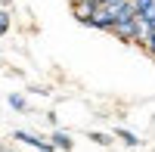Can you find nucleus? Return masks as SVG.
I'll list each match as a JSON object with an SVG mask.
<instances>
[{
    "mask_svg": "<svg viewBox=\"0 0 155 152\" xmlns=\"http://www.w3.org/2000/svg\"><path fill=\"white\" fill-rule=\"evenodd\" d=\"M96 6H99V0H78V3H71V16L81 22V25H90V22H93Z\"/></svg>",
    "mask_w": 155,
    "mask_h": 152,
    "instance_id": "obj_3",
    "label": "nucleus"
},
{
    "mask_svg": "<svg viewBox=\"0 0 155 152\" xmlns=\"http://www.w3.org/2000/svg\"><path fill=\"white\" fill-rule=\"evenodd\" d=\"M99 3H109V0H99Z\"/></svg>",
    "mask_w": 155,
    "mask_h": 152,
    "instance_id": "obj_11",
    "label": "nucleus"
},
{
    "mask_svg": "<svg viewBox=\"0 0 155 152\" xmlns=\"http://www.w3.org/2000/svg\"><path fill=\"white\" fill-rule=\"evenodd\" d=\"M12 140H19L25 146H31V149H41V152H56V146L47 140V137H37L31 131H12Z\"/></svg>",
    "mask_w": 155,
    "mask_h": 152,
    "instance_id": "obj_1",
    "label": "nucleus"
},
{
    "mask_svg": "<svg viewBox=\"0 0 155 152\" xmlns=\"http://www.w3.org/2000/svg\"><path fill=\"white\" fill-rule=\"evenodd\" d=\"M6 31H9V12H6V9H0V37H3Z\"/></svg>",
    "mask_w": 155,
    "mask_h": 152,
    "instance_id": "obj_9",
    "label": "nucleus"
},
{
    "mask_svg": "<svg viewBox=\"0 0 155 152\" xmlns=\"http://www.w3.org/2000/svg\"><path fill=\"white\" fill-rule=\"evenodd\" d=\"M0 152H12V149H6V146H3V143H0Z\"/></svg>",
    "mask_w": 155,
    "mask_h": 152,
    "instance_id": "obj_10",
    "label": "nucleus"
},
{
    "mask_svg": "<svg viewBox=\"0 0 155 152\" xmlns=\"http://www.w3.org/2000/svg\"><path fill=\"white\" fill-rule=\"evenodd\" d=\"M87 137H90V140H93V143H99V146H112V143H115L112 137H109V134H102V131H90Z\"/></svg>",
    "mask_w": 155,
    "mask_h": 152,
    "instance_id": "obj_8",
    "label": "nucleus"
},
{
    "mask_svg": "<svg viewBox=\"0 0 155 152\" xmlns=\"http://www.w3.org/2000/svg\"><path fill=\"white\" fill-rule=\"evenodd\" d=\"M50 143H53L56 149H62V152H71L74 149V140H71V134H65V131H53V134H50Z\"/></svg>",
    "mask_w": 155,
    "mask_h": 152,
    "instance_id": "obj_5",
    "label": "nucleus"
},
{
    "mask_svg": "<svg viewBox=\"0 0 155 152\" xmlns=\"http://www.w3.org/2000/svg\"><path fill=\"white\" fill-rule=\"evenodd\" d=\"M115 140H121L124 146H130V149H137L140 143H143V140H140L137 134H130V131H124V127H118V131H115Z\"/></svg>",
    "mask_w": 155,
    "mask_h": 152,
    "instance_id": "obj_7",
    "label": "nucleus"
},
{
    "mask_svg": "<svg viewBox=\"0 0 155 152\" xmlns=\"http://www.w3.org/2000/svg\"><path fill=\"white\" fill-rule=\"evenodd\" d=\"M130 6H134V16L137 19H155V0H130Z\"/></svg>",
    "mask_w": 155,
    "mask_h": 152,
    "instance_id": "obj_4",
    "label": "nucleus"
},
{
    "mask_svg": "<svg viewBox=\"0 0 155 152\" xmlns=\"http://www.w3.org/2000/svg\"><path fill=\"white\" fill-rule=\"evenodd\" d=\"M71 3H78V0H71Z\"/></svg>",
    "mask_w": 155,
    "mask_h": 152,
    "instance_id": "obj_12",
    "label": "nucleus"
},
{
    "mask_svg": "<svg viewBox=\"0 0 155 152\" xmlns=\"http://www.w3.org/2000/svg\"><path fill=\"white\" fill-rule=\"evenodd\" d=\"M109 34H115V37H118L121 44H134V41H137V16H130V19H121V22H115Z\"/></svg>",
    "mask_w": 155,
    "mask_h": 152,
    "instance_id": "obj_2",
    "label": "nucleus"
},
{
    "mask_svg": "<svg viewBox=\"0 0 155 152\" xmlns=\"http://www.w3.org/2000/svg\"><path fill=\"white\" fill-rule=\"evenodd\" d=\"M6 103H9V109H12V112H22V115H28V112H31L28 99H25L22 93H9V96H6Z\"/></svg>",
    "mask_w": 155,
    "mask_h": 152,
    "instance_id": "obj_6",
    "label": "nucleus"
}]
</instances>
